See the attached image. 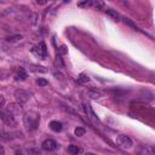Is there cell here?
<instances>
[{
	"label": "cell",
	"mask_w": 155,
	"mask_h": 155,
	"mask_svg": "<svg viewBox=\"0 0 155 155\" xmlns=\"http://www.w3.org/2000/svg\"><path fill=\"white\" fill-rule=\"evenodd\" d=\"M89 81H90V78L85 74H80L79 78H78V82L79 84H84V82H89Z\"/></svg>",
	"instance_id": "15"
},
{
	"label": "cell",
	"mask_w": 155,
	"mask_h": 155,
	"mask_svg": "<svg viewBox=\"0 0 155 155\" xmlns=\"http://www.w3.org/2000/svg\"><path fill=\"white\" fill-rule=\"evenodd\" d=\"M57 148V143L53 139H46L42 142V149L47 150V152H52Z\"/></svg>",
	"instance_id": "6"
},
{
	"label": "cell",
	"mask_w": 155,
	"mask_h": 155,
	"mask_svg": "<svg viewBox=\"0 0 155 155\" xmlns=\"http://www.w3.org/2000/svg\"><path fill=\"white\" fill-rule=\"evenodd\" d=\"M93 4V1H84V3H79L78 4V6H80V7H82V6H91V5Z\"/></svg>",
	"instance_id": "21"
},
{
	"label": "cell",
	"mask_w": 155,
	"mask_h": 155,
	"mask_svg": "<svg viewBox=\"0 0 155 155\" xmlns=\"http://www.w3.org/2000/svg\"><path fill=\"white\" fill-rule=\"evenodd\" d=\"M22 39H23L22 35H19V34H16V35L7 36V38H6V41H7V42H17V41H21Z\"/></svg>",
	"instance_id": "13"
},
{
	"label": "cell",
	"mask_w": 155,
	"mask_h": 155,
	"mask_svg": "<svg viewBox=\"0 0 155 155\" xmlns=\"http://www.w3.org/2000/svg\"><path fill=\"white\" fill-rule=\"evenodd\" d=\"M87 97H90V98L92 99H97V98H101L102 96H103V93H102L101 91H97V90H89L86 92Z\"/></svg>",
	"instance_id": "8"
},
{
	"label": "cell",
	"mask_w": 155,
	"mask_h": 155,
	"mask_svg": "<svg viewBox=\"0 0 155 155\" xmlns=\"http://www.w3.org/2000/svg\"><path fill=\"white\" fill-rule=\"evenodd\" d=\"M84 105V109H85V113L87 114V116H89V119H91V120H95V121H98V118L96 116V114H95V111L92 110V108H91V105L89 104V103H84L82 104Z\"/></svg>",
	"instance_id": "7"
},
{
	"label": "cell",
	"mask_w": 155,
	"mask_h": 155,
	"mask_svg": "<svg viewBox=\"0 0 155 155\" xmlns=\"http://www.w3.org/2000/svg\"><path fill=\"white\" fill-rule=\"evenodd\" d=\"M24 125L29 131H35L39 126V121H40V115L36 111H29L24 115Z\"/></svg>",
	"instance_id": "1"
},
{
	"label": "cell",
	"mask_w": 155,
	"mask_h": 155,
	"mask_svg": "<svg viewBox=\"0 0 155 155\" xmlns=\"http://www.w3.org/2000/svg\"><path fill=\"white\" fill-rule=\"evenodd\" d=\"M32 52L34 53V55L39 56V57H42V52H41V48H39V47H33V48H32Z\"/></svg>",
	"instance_id": "17"
},
{
	"label": "cell",
	"mask_w": 155,
	"mask_h": 155,
	"mask_svg": "<svg viewBox=\"0 0 155 155\" xmlns=\"http://www.w3.org/2000/svg\"><path fill=\"white\" fill-rule=\"evenodd\" d=\"M85 129H82V127H76L75 129V136H78V137H81V136H84L85 134Z\"/></svg>",
	"instance_id": "16"
},
{
	"label": "cell",
	"mask_w": 155,
	"mask_h": 155,
	"mask_svg": "<svg viewBox=\"0 0 155 155\" xmlns=\"http://www.w3.org/2000/svg\"><path fill=\"white\" fill-rule=\"evenodd\" d=\"M4 104H5V98H4L3 95H0V109L4 107Z\"/></svg>",
	"instance_id": "22"
},
{
	"label": "cell",
	"mask_w": 155,
	"mask_h": 155,
	"mask_svg": "<svg viewBox=\"0 0 155 155\" xmlns=\"http://www.w3.org/2000/svg\"><path fill=\"white\" fill-rule=\"evenodd\" d=\"M16 155H22V154H21V153H19V152H17V153H16Z\"/></svg>",
	"instance_id": "26"
},
{
	"label": "cell",
	"mask_w": 155,
	"mask_h": 155,
	"mask_svg": "<svg viewBox=\"0 0 155 155\" xmlns=\"http://www.w3.org/2000/svg\"><path fill=\"white\" fill-rule=\"evenodd\" d=\"M116 144L123 149H130L133 145L132 139L126 134H119L118 137H116Z\"/></svg>",
	"instance_id": "2"
},
{
	"label": "cell",
	"mask_w": 155,
	"mask_h": 155,
	"mask_svg": "<svg viewBox=\"0 0 155 155\" xmlns=\"http://www.w3.org/2000/svg\"><path fill=\"white\" fill-rule=\"evenodd\" d=\"M40 47H41L42 57H46V56H47V50H46V45H45V42H41V44H40Z\"/></svg>",
	"instance_id": "19"
},
{
	"label": "cell",
	"mask_w": 155,
	"mask_h": 155,
	"mask_svg": "<svg viewBox=\"0 0 155 155\" xmlns=\"http://www.w3.org/2000/svg\"><path fill=\"white\" fill-rule=\"evenodd\" d=\"M15 98H16V101L18 102V104H23V103H27V102L29 101L30 96H29V93L27 91H24L22 89H18V90L15 91Z\"/></svg>",
	"instance_id": "4"
},
{
	"label": "cell",
	"mask_w": 155,
	"mask_h": 155,
	"mask_svg": "<svg viewBox=\"0 0 155 155\" xmlns=\"http://www.w3.org/2000/svg\"><path fill=\"white\" fill-rule=\"evenodd\" d=\"M105 13L108 15L109 17H111V18H113L114 21H116V22H119V21H120V15H119L118 12H116L115 10H111V9H107V10H105Z\"/></svg>",
	"instance_id": "10"
},
{
	"label": "cell",
	"mask_w": 155,
	"mask_h": 155,
	"mask_svg": "<svg viewBox=\"0 0 155 155\" xmlns=\"http://www.w3.org/2000/svg\"><path fill=\"white\" fill-rule=\"evenodd\" d=\"M80 152H81V149L78 147V145H69V147H68V153L72 155H78Z\"/></svg>",
	"instance_id": "12"
},
{
	"label": "cell",
	"mask_w": 155,
	"mask_h": 155,
	"mask_svg": "<svg viewBox=\"0 0 155 155\" xmlns=\"http://www.w3.org/2000/svg\"><path fill=\"white\" fill-rule=\"evenodd\" d=\"M124 22H125V23H127V24H129V26H130V27H132V28L134 29V30H138V28H137V27H136V26H134V24H133L132 22H131V21H130V19H129V18H124Z\"/></svg>",
	"instance_id": "20"
},
{
	"label": "cell",
	"mask_w": 155,
	"mask_h": 155,
	"mask_svg": "<svg viewBox=\"0 0 155 155\" xmlns=\"http://www.w3.org/2000/svg\"><path fill=\"white\" fill-rule=\"evenodd\" d=\"M50 129L52 131H55V132H60V131H62L63 126H62V124L60 123V121L53 120V121H51V123H50Z\"/></svg>",
	"instance_id": "9"
},
{
	"label": "cell",
	"mask_w": 155,
	"mask_h": 155,
	"mask_svg": "<svg viewBox=\"0 0 155 155\" xmlns=\"http://www.w3.org/2000/svg\"><path fill=\"white\" fill-rule=\"evenodd\" d=\"M38 4H41V5H44V4H46V1H38Z\"/></svg>",
	"instance_id": "24"
},
{
	"label": "cell",
	"mask_w": 155,
	"mask_h": 155,
	"mask_svg": "<svg viewBox=\"0 0 155 155\" xmlns=\"http://www.w3.org/2000/svg\"><path fill=\"white\" fill-rule=\"evenodd\" d=\"M0 119L3 120V123L5 125L10 126V127H16V126H17L16 119H15L12 115H10L7 111H0Z\"/></svg>",
	"instance_id": "3"
},
{
	"label": "cell",
	"mask_w": 155,
	"mask_h": 155,
	"mask_svg": "<svg viewBox=\"0 0 155 155\" xmlns=\"http://www.w3.org/2000/svg\"><path fill=\"white\" fill-rule=\"evenodd\" d=\"M4 153H5V152H4V148L1 147V145H0V155H3Z\"/></svg>",
	"instance_id": "23"
},
{
	"label": "cell",
	"mask_w": 155,
	"mask_h": 155,
	"mask_svg": "<svg viewBox=\"0 0 155 155\" xmlns=\"http://www.w3.org/2000/svg\"><path fill=\"white\" fill-rule=\"evenodd\" d=\"M85 155H97V154H93V153H86Z\"/></svg>",
	"instance_id": "25"
},
{
	"label": "cell",
	"mask_w": 155,
	"mask_h": 155,
	"mask_svg": "<svg viewBox=\"0 0 155 155\" xmlns=\"http://www.w3.org/2000/svg\"><path fill=\"white\" fill-rule=\"evenodd\" d=\"M139 155H154V149L145 145V147H142V150L139 152Z\"/></svg>",
	"instance_id": "11"
},
{
	"label": "cell",
	"mask_w": 155,
	"mask_h": 155,
	"mask_svg": "<svg viewBox=\"0 0 155 155\" xmlns=\"http://www.w3.org/2000/svg\"><path fill=\"white\" fill-rule=\"evenodd\" d=\"M27 79V73L24 72L23 68L18 69V74L16 75V80H26Z\"/></svg>",
	"instance_id": "14"
},
{
	"label": "cell",
	"mask_w": 155,
	"mask_h": 155,
	"mask_svg": "<svg viewBox=\"0 0 155 155\" xmlns=\"http://www.w3.org/2000/svg\"><path fill=\"white\" fill-rule=\"evenodd\" d=\"M36 84H38L39 86H46V85L48 84V81L45 80V79H42V78H39V79L36 80Z\"/></svg>",
	"instance_id": "18"
},
{
	"label": "cell",
	"mask_w": 155,
	"mask_h": 155,
	"mask_svg": "<svg viewBox=\"0 0 155 155\" xmlns=\"http://www.w3.org/2000/svg\"><path fill=\"white\" fill-rule=\"evenodd\" d=\"M7 113L10 114V115H12L13 118L16 115H19L22 113V108H21V105L19 104H15V103H12V104H10L9 107H7Z\"/></svg>",
	"instance_id": "5"
}]
</instances>
